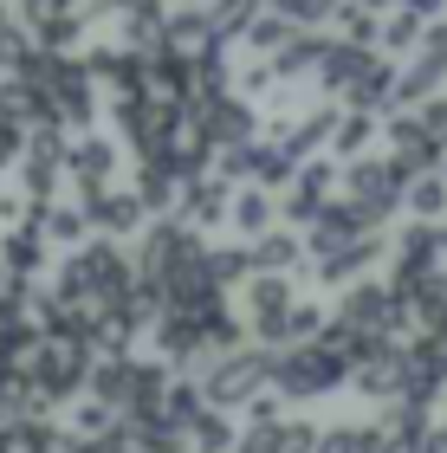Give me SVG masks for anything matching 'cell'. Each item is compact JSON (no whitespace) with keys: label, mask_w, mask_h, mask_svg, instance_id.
<instances>
[{"label":"cell","mask_w":447,"mask_h":453,"mask_svg":"<svg viewBox=\"0 0 447 453\" xmlns=\"http://www.w3.org/2000/svg\"><path fill=\"white\" fill-rule=\"evenodd\" d=\"M402 195V169L396 162H357L351 175H343V201H351V214H389Z\"/></svg>","instance_id":"6da1fadb"},{"label":"cell","mask_w":447,"mask_h":453,"mask_svg":"<svg viewBox=\"0 0 447 453\" xmlns=\"http://www.w3.org/2000/svg\"><path fill=\"white\" fill-rule=\"evenodd\" d=\"M27 195L33 201H52V188H58V175H66V130L58 123H46V130H33L27 136Z\"/></svg>","instance_id":"7a4b0ae2"},{"label":"cell","mask_w":447,"mask_h":453,"mask_svg":"<svg viewBox=\"0 0 447 453\" xmlns=\"http://www.w3.org/2000/svg\"><path fill=\"white\" fill-rule=\"evenodd\" d=\"M66 169L85 181V195L111 188V175H117V142H104V136H78L72 150H66Z\"/></svg>","instance_id":"3957f363"},{"label":"cell","mask_w":447,"mask_h":453,"mask_svg":"<svg viewBox=\"0 0 447 453\" xmlns=\"http://www.w3.org/2000/svg\"><path fill=\"white\" fill-rule=\"evenodd\" d=\"M85 201H91V214L104 220V226H117V234L143 220V195H130V188H97V195H85Z\"/></svg>","instance_id":"277c9868"},{"label":"cell","mask_w":447,"mask_h":453,"mask_svg":"<svg viewBox=\"0 0 447 453\" xmlns=\"http://www.w3.org/2000/svg\"><path fill=\"white\" fill-rule=\"evenodd\" d=\"M181 201H189L195 220H214L220 201H227V181H195V175H189V181H181Z\"/></svg>","instance_id":"5b68a950"},{"label":"cell","mask_w":447,"mask_h":453,"mask_svg":"<svg viewBox=\"0 0 447 453\" xmlns=\"http://www.w3.org/2000/svg\"><path fill=\"white\" fill-rule=\"evenodd\" d=\"M324 201H331V169H312L292 181V214H318Z\"/></svg>","instance_id":"8992f818"},{"label":"cell","mask_w":447,"mask_h":453,"mask_svg":"<svg viewBox=\"0 0 447 453\" xmlns=\"http://www.w3.org/2000/svg\"><path fill=\"white\" fill-rule=\"evenodd\" d=\"M266 214H273V208H266V188H259V181L234 195V220H240V226H266Z\"/></svg>","instance_id":"52a82bcc"},{"label":"cell","mask_w":447,"mask_h":453,"mask_svg":"<svg viewBox=\"0 0 447 453\" xmlns=\"http://www.w3.org/2000/svg\"><path fill=\"white\" fill-rule=\"evenodd\" d=\"M292 253H298V246H292L286 234H273V240H259V246H253V259H259V265H292Z\"/></svg>","instance_id":"ba28073f"},{"label":"cell","mask_w":447,"mask_h":453,"mask_svg":"<svg viewBox=\"0 0 447 453\" xmlns=\"http://www.w3.org/2000/svg\"><path fill=\"white\" fill-rule=\"evenodd\" d=\"M19 142H27V130H19V117H7V111H0V169H7V162L19 156Z\"/></svg>","instance_id":"9c48e42d"},{"label":"cell","mask_w":447,"mask_h":453,"mask_svg":"<svg viewBox=\"0 0 447 453\" xmlns=\"http://www.w3.org/2000/svg\"><path fill=\"white\" fill-rule=\"evenodd\" d=\"M363 142H370V123H363V117H351V123L337 130V156H357Z\"/></svg>","instance_id":"30bf717a"},{"label":"cell","mask_w":447,"mask_h":453,"mask_svg":"<svg viewBox=\"0 0 447 453\" xmlns=\"http://www.w3.org/2000/svg\"><path fill=\"white\" fill-rule=\"evenodd\" d=\"M421 130H428L441 150H447V97H441V104H421Z\"/></svg>","instance_id":"8fae6325"},{"label":"cell","mask_w":447,"mask_h":453,"mask_svg":"<svg viewBox=\"0 0 447 453\" xmlns=\"http://www.w3.org/2000/svg\"><path fill=\"white\" fill-rule=\"evenodd\" d=\"M441 201H447V188H441V181H415V208H421V214H435Z\"/></svg>","instance_id":"7c38bea8"}]
</instances>
